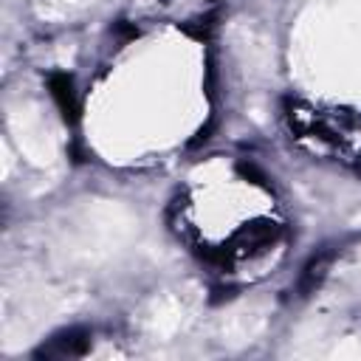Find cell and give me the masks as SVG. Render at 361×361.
Masks as SVG:
<instances>
[{
    "label": "cell",
    "instance_id": "obj_1",
    "mask_svg": "<svg viewBox=\"0 0 361 361\" xmlns=\"http://www.w3.org/2000/svg\"><path fill=\"white\" fill-rule=\"evenodd\" d=\"M285 121L302 144L327 152L341 164L361 166V113L296 99L285 104Z\"/></svg>",
    "mask_w": 361,
    "mask_h": 361
},
{
    "label": "cell",
    "instance_id": "obj_2",
    "mask_svg": "<svg viewBox=\"0 0 361 361\" xmlns=\"http://www.w3.org/2000/svg\"><path fill=\"white\" fill-rule=\"evenodd\" d=\"M48 93H51V99L56 102L59 113H62L68 121H76V116H79V96H76V90H73V79H71L68 73H62V71H54V73L48 76Z\"/></svg>",
    "mask_w": 361,
    "mask_h": 361
},
{
    "label": "cell",
    "instance_id": "obj_3",
    "mask_svg": "<svg viewBox=\"0 0 361 361\" xmlns=\"http://www.w3.org/2000/svg\"><path fill=\"white\" fill-rule=\"evenodd\" d=\"M90 344V333L87 330H79V327H71L59 336H54L48 341V347H42L39 353L42 355H51V358H71V355H82Z\"/></svg>",
    "mask_w": 361,
    "mask_h": 361
},
{
    "label": "cell",
    "instance_id": "obj_4",
    "mask_svg": "<svg viewBox=\"0 0 361 361\" xmlns=\"http://www.w3.org/2000/svg\"><path fill=\"white\" fill-rule=\"evenodd\" d=\"M330 259H333L330 254H319V257H313V259L305 265V271H302V276H299V290H302V296L319 290V285L324 282V276H327V271H330Z\"/></svg>",
    "mask_w": 361,
    "mask_h": 361
}]
</instances>
